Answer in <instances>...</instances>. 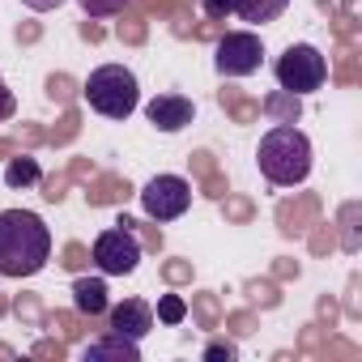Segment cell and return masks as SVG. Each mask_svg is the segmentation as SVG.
Listing matches in <instances>:
<instances>
[{
	"mask_svg": "<svg viewBox=\"0 0 362 362\" xmlns=\"http://www.w3.org/2000/svg\"><path fill=\"white\" fill-rule=\"evenodd\" d=\"M13 115H18V98H13V90L5 86V77H0V124L13 119Z\"/></svg>",
	"mask_w": 362,
	"mask_h": 362,
	"instance_id": "2e32d148",
	"label": "cell"
},
{
	"mask_svg": "<svg viewBox=\"0 0 362 362\" xmlns=\"http://www.w3.org/2000/svg\"><path fill=\"white\" fill-rule=\"evenodd\" d=\"M184 315H188V303L179 298V294H166V298L158 303V320H162V324H179Z\"/></svg>",
	"mask_w": 362,
	"mask_h": 362,
	"instance_id": "9a60e30c",
	"label": "cell"
},
{
	"mask_svg": "<svg viewBox=\"0 0 362 362\" xmlns=\"http://www.w3.org/2000/svg\"><path fill=\"white\" fill-rule=\"evenodd\" d=\"M107 311H111L107 328L119 332V337H128V341H141V337L153 328V307H149L145 298H124L119 307H107Z\"/></svg>",
	"mask_w": 362,
	"mask_h": 362,
	"instance_id": "9c48e42d",
	"label": "cell"
},
{
	"mask_svg": "<svg viewBox=\"0 0 362 362\" xmlns=\"http://www.w3.org/2000/svg\"><path fill=\"white\" fill-rule=\"evenodd\" d=\"M103 358H115V362H136L141 358V341H128L119 332H107L103 341H94L86 349V362H103Z\"/></svg>",
	"mask_w": 362,
	"mask_h": 362,
	"instance_id": "8fae6325",
	"label": "cell"
},
{
	"mask_svg": "<svg viewBox=\"0 0 362 362\" xmlns=\"http://www.w3.org/2000/svg\"><path fill=\"white\" fill-rule=\"evenodd\" d=\"M260 64H264V43L252 30H230L214 52V69L222 77H252Z\"/></svg>",
	"mask_w": 362,
	"mask_h": 362,
	"instance_id": "52a82bcc",
	"label": "cell"
},
{
	"mask_svg": "<svg viewBox=\"0 0 362 362\" xmlns=\"http://www.w3.org/2000/svg\"><path fill=\"white\" fill-rule=\"evenodd\" d=\"M86 103L107 115V119H128L136 107H141V86H136V73L124 69V64H103L90 73L86 81Z\"/></svg>",
	"mask_w": 362,
	"mask_h": 362,
	"instance_id": "3957f363",
	"label": "cell"
},
{
	"mask_svg": "<svg viewBox=\"0 0 362 362\" xmlns=\"http://www.w3.org/2000/svg\"><path fill=\"white\" fill-rule=\"evenodd\" d=\"M205 358H209V362H214V358H235V345H230V341H214V345L205 349Z\"/></svg>",
	"mask_w": 362,
	"mask_h": 362,
	"instance_id": "ac0fdd59",
	"label": "cell"
},
{
	"mask_svg": "<svg viewBox=\"0 0 362 362\" xmlns=\"http://www.w3.org/2000/svg\"><path fill=\"white\" fill-rule=\"evenodd\" d=\"M273 73H277V86H281L290 98H298V94H315V90L328 81V60H324L320 47H311V43H290V47L277 56Z\"/></svg>",
	"mask_w": 362,
	"mask_h": 362,
	"instance_id": "277c9868",
	"label": "cell"
},
{
	"mask_svg": "<svg viewBox=\"0 0 362 362\" xmlns=\"http://www.w3.org/2000/svg\"><path fill=\"white\" fill-rule=\"evenodd\" d=\"M52 260V230L30 209L0 214V277H35Z\"/></svg>",
	"mask_w": 362,
	"mask_h": 362,
	"instance_id": "6da1fadb",
	"label": "cell"
},
{
	"mask_svg": "<svg viewBox=\"0 0 362 362\" xmlns=\"http://www.w3.org/2000/svg\"><path fill=\"white\" fill-rule=\"evenodd\" d=\"M256 162H260V175L277 188H294L311 175V141L307 132H298L294 124H277L260 136V149H256Z\"/></svg>",
	"mask_w": 362,
	"mask_h": 362,
	"instance_id": "7a4b0ae2",
	"label": "cell"
},
{
	"mask_svg": "<svg viewBox=\"0 0 362 362\" xmlns=\"http://www.w3.org/2000/svg\"><path fill=\"white\" fill-rule=\"evenodd\" d=\"M230 5H235V13H239L243 22L264 26V22H273V18H281V13L290 9V0H230Z\"/></svg>",
	"mask_w": 362,
	"mask_h": 362,
	"instance_id": "7c38bea8",
	"label": "cell"
},
{
	"mask_svg": "<svg viewBox=\"0 0 362 362\" xmlns=\"http://www.w3.org/2000/svg\"><path fill=\"white\" fill-rule=\"evenodd\" d=\"M201 5H205V18H214V22H226V18L235 13L230 0H201Z\"/></svg>",
	"mask_w": 362,
	"mask_h": 362,
	"instance_id": "e0dca14e",
	"label": "cell"
},
{
	"mask_svg": "<svg viewBox=\"0 0 362 362\" xmlns=\"http://www.w3.org/2000/svg\"><path fill=\"white\" fill-rule=\"evenodd\" d=\"M141 205L153 222H175L184 218L192 205V184L184 175H153L149 184L141 188Z\"/></svg>",
	"mask_w": 362,
	"mask_h": 362,
	"instance_id": "5b68a950",
	"label": "cell"
},
{
	"mask_svg": "<svg viewBox=\"0 0 362 362\" xmlns=\"http://www.w3.org/2000/svg\"><path fill=\"white\" fill-rule=\"evenodd\" d=\"M39 179H43V170H39L35 158H13L5 166V184L9 188H30V184H39Z\"/></svg>",
	"mask_w": 362,
	"mask_h": 362,
	"instance_id": "4fadbf2b",
	"label": "cell"
},
{
	"mask_svg": "<svg viewBox=\"0 0 362 362\" xmlns=\"http://www.w3.org/2000/svg\"><path fill=\"white\" fill-rule=\"evenodd\" d=\"M73 307L81 315H103L111 303H107V281L103 277H77L73 281Z\"/></svg>",
	"mask_w": 362,
	"mask_h": 362,
	"instance_id": "30bf717a",
	"label": "cell"
},
{
	"mask_svg": "<svg viewBox=\"0 0 362 362\" xmlns=\"http://www.w3.org/2000/svg\"><path fill=\"white\" fill-rule=\"evenodd\" d=\"M94 264H98V273H107V277H128V273H136V264H141V243H136V235L128 230V222H119V226H111V230H103V235L94 239Z\"/></svg>",
	"mask_w": 362,
	"mask_h": 362,
	"instance_id": "8992f818",
	"label": "cell"
},
{
	"mask_svg": "<svg viewBox=\"0 0 362 362\" xmlns=\"http://www.w3.org/2000/svg\"><path fill=\"white\" fill-rule=\"evenodd\" d=\"M26 9H35V13H52V9H60L64 0H22Z\"/></svg>",
	"mask_w": 362,
	"mask_h": 362,
	"instance_id": "d6986e66",
	"label": "cell"
},
{
	"mask_svg": "<svg viewBox=\"0 0 362 362\" xmlns=\"http://www.w3.org/2000/svg\"><path fill=\"white\" fill-rule=\"evenodd\" d=\"M192 115H197V107H192V98H184V94H153V98L145 103V119H149L158 132H184V128L192 124Z\"/></svg>",
	"mask_w": 362,
	"mask_h": 362,
	"instance_id": "ba28073f",
	"label": "cell"
},
{
	"mask_svg": "<svg viewBox=\"0 0 362 362\" xmlns=\"http://www.w3.org/2000/svg\"><path fill=\"white\" fill-rule=\"evenodd\" d=\"M81 5V13L86 18H115V13H124L132 0H77Z\"/></svg>",
	"mask_w": 362,
	"mask_h": 362,
	"instance_id": "5bb4252c",
	"label": "cell"
}]
</instances>
